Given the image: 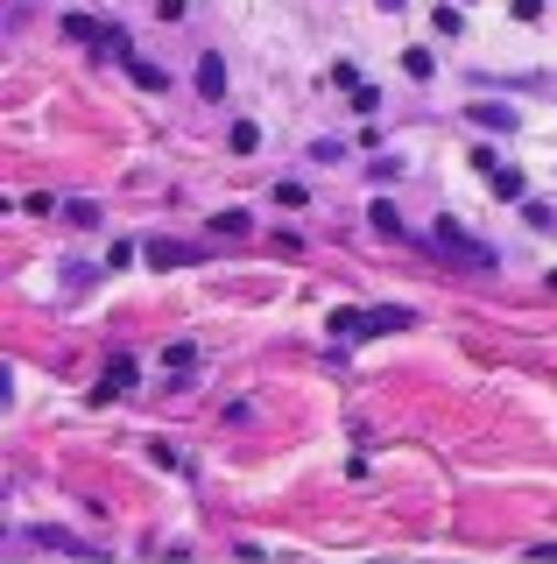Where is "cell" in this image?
Masks as SVG:
<instances>
[{
    "instance_id": "obj_15",
    "label": "cell",
    "mask_w": 557,
    "mask_h": 564,
    "mask_svg": "<svg viewBox=\"0 0 557 564\" xmlns=\"http://www.w3.org/2000/svg\"><path fill=\"white\" fill-rule=\"evenodd\" d=\"M149 452H155V466H170V473H177V466H184V452H177V445H170V437H155V445H149Z\"/></svg>"
},
{
    "instance_id": "obj_18",
    "label": "cell",
    "mask_w": 557,
    "mask_h": 564,
    "mask_svg": "<svg viewBox=\"0 0 557 564\" xmlns=\"http://www.w3.org/2000/svg\"><path fill=\"white\" fill-rule=\"evenodd\" d=\"M368 176H374V184H389V176H403V163H395V155H374Z\"/></svg>"
},
{
    "instance_id": "obj_20",
    "label": "cell",
    "mask_w": 557,
    "mask_h": 564,
    "mask_svg": "<svg viewBox=\"0 0 557 564\" xmlns=\"http://www.w3.org/2000/svg\"><path fill=\"white\" fill-rule=\"evenodd\" d=\"M544 282H550V290H557V269H550V275H544Z\"/></svg>"
},
{
    "instance_id": "obj_16",
    "label": "cell",
    "mask_w": 557,
    "mask_h": 564,
    "mask_svg": "<svg viewBox=\"0 0 557 564\" xmlns=\"http://www.w3.org/2000/svg\"><path fill=\"white\" fill-rule=\"evenodd\" d=\"M522 219L536 226V234H550V205H536V198H522Z\"/></svg>"
},
{
    "instance_id": "obj_6",
    "label": "cell",
    "mask_w": 557,
    "mask_h": 564,
    "mask_svg": "<svg viewBox=\"0 0 557 564\" xmlns=\"http://www.w3.org/2000/svg\"><path fill=\"white\" fill-rule=\"evenodd\" d=\"M128 388H134V360H113V367H107V381H99V402L128 395Z\"/></svg>"
},
{
    "instance_id": "obj_12",
    "label": "cell",
    "mask_w": 557,
    "mask_h": 564,
    "mask_svg": "<svg viewBox=\"0 0 557 564\" xmlns=\"http://www.w3.org/2000/svg\"><path fill=\"white\" fill-rule=\"evenodd\" d=\"M487 184H494V198H529V191H522V176H515V170H487Z\"/></svg>"
},
{
    "instance_id": "obj_19",
    "label": "cell",
    "mask_w": 557,
    "mask_h": 564,
    "mask_svg": "<svg viewBox=\"0 0 557 564\" xmlns=\"http://www.w3.org/2000/svg\"><path fill=\"white\" fill-rule=\"evenodd\" d=\"M381 8H389V14H395V8H403V0H381Z\"/></svg>"
},
{
    "instance_id": "obj_1",
    "label": "cell",
    "mask_w": 557,
    "mask_h": 564,
    "mask_svg": "<svg viewBox=\"0 0 557 564\" xmlns=\"http://www.w3.org/2000/svg\"><path fill=\"white\" fill-rule=\"evenodd\" d=\"M430 247H438L451 269H473V275H494V269H501V254H494L487 240H473L459 219H438V226H430Z\"/></svg>"
},
{
    "instance_id": "obj_2",
    "label": "cell",
    "mask_w": 557,
    "mask_h": 564,
    "mask_svg": "<svg viewBox=\"0 0 557 564\" xmlns=\"http://www.w3.org/2000/svg\"><path fill=\"white\" fill-rule=\"evenodd\" d=\"M416 311L409 304H374V311H332V339H389V332H409Z\"/></svg>"
},
{
    "instance_id": "obj_10",
    "label": "cell",
    "mask_w": 557,
    "mask_h": 564,
    "mask_svg": "<svg viewBox=\"0 0 557 564\" xmlns=\"http://www.w3.org/2000/svg\"><path fill=\"white\" fill-rule=\"evenodd\" d=\"M64 219H72V226H78V234H92V226H99V219H107V212H99L92 198H72V205H64Z\"/></svg>"
},
{
    "instance_id": "obj_3",
    "label": "cell",
    "mask_w": 557,
    "mask_h": 564,
    "mask_svg": "<svg viewBox=\"0 0 557 564\" xmlns=\"http://www.w3.org/2000/svg\"><path fill=\"white\" fill-rule=\"evenodd\" d=\"M22 543H36V551H64V557H107L92 536H78V529H57V522H29Z\"/></svg>"
},
{
    "instance_id": "obj_9",
    "label": "cell",
    "mask_w": 557,
    "mask_h": 564,
    "mask_svg": "<svg viewBox=\"0 0 557 564\" xmlns=\"http://www.w3.org/2000/svg\"><path fill=\"white\" fill-rule=\"evenodd\" d=\"M248 226H254L248 212H240V205H226L219 219H212V234H219V240H240V234H248Z\"/></svg>"
},
{
    "instance_id": "obj_8",
    "label": "cell",
    "mask_w": 557,
    "mask_h": 564,
    "mask_svg": "<svg viewBox=\"0 0 557 564\" xmlns=\"http://www.w3.org/2000/svg\"><path fill=\"white\" fill-rule=\"evenodd\" d=\"M64 35H72V43H92V50L107 43V29H99L92 14H64Z\"/></svg>"
},
{
    "instance_id": "obj_14",
    "label": "cell",
    "mask_w": 557,
    "mask_h": 564,
    "mask_svg": "<svg viewBox=\"0 0 557 564\" xmlns=\"http://www.w3.org/2000/svg\"><path fill=\"white\" fill-rule=\"evenodd\" d=\"M403 70H409V78H430V70H438V57H430V50H403Z\"/></svg>"
},
{
    "instance_id": "obj_11",
    "label": "cell",
    "mask_w": 557,
    "mask_h": 564,
    "mask_svg": "<svg viewBox=\"0 0 557 564\" xmlns=\"http://www.w3.org/2000/svg\"><path fill=\"white\" fill-rule=\"evenodd\" d=\"M128 78H134V85H149V93H163V85H170V78H163V70H155L149 57H128Z\"/></svg>"
},
{
    "instance_id": "obj_4",
    "label": "cell",
    "mask_w": 557,
    "mask_h": 564,
    "mask_svg": "<svg viewBox=\"0 0 557 564\" xmlns=\"http://www.w3.org/2000/svg\"><path fill=\"white\" fill-rule=\"evenodd\" d=\"M466 113H473L487 134H515V106H494V99H480V106H466Z\"/></svg>"
},
{
    "instance_id": "obj_13",
    "label": "cell",
    "mask_w": 557,
    "mask_h": 564,
    "mask_svg": "<svg viewBox=\"0 0 557 564\" xmlns=\"http://www.w3.org/2000/svg\"><path fill=\"white\" fill-rule=\"evenodd\" d=\"M374 234H389V240H403V219H395V205H389V198H381V205H374Z\"/></svg>"
},
{
    "instance_id": "obj_7",
    "label": "cell",
    "mask_w": 557,
    "mask_h": 564,
    "mask_svg": "<svg viewBox=\"0 0 557 564\" xmlns=\"http://www.w3.org/2000/svg\"><path fill=\"white\" fill-rule=\"evenodd\" d=\"M198 93L205 99H226V64L219 57H198Z\"/></svg>"
},
{
    "instance_id": "obj_5",
    "label": "cell",
    "mask_w": 557,
    "mask_h": 564,
    "mask_svg": "<svg viewBox=\"0 0 557 564\" xmlns=\"http://www.w3.org/2000/svg\"><path fill=\"white\" fill-rule=\"evenodd\" d=\"M142 254L155 261V269H184V261H198V247H184V240H149Z\"/></svg>"
},
{
    "instance_id": "obj_17",
    "label": "cell",
    "mask_w": 557,
    "mask_h": 564,
    "mask_svg": "<svg viewBox=\"0 0 557 564\" xmlns=\"http://www.w3.org/2000/svg\"><path fill=\"white\" fill-rule=\"evenodd\" d=\"M254 141H261V128H254V120H233V149H240V155H248V149H254Z\"/></svg>"
}]
</instances>
